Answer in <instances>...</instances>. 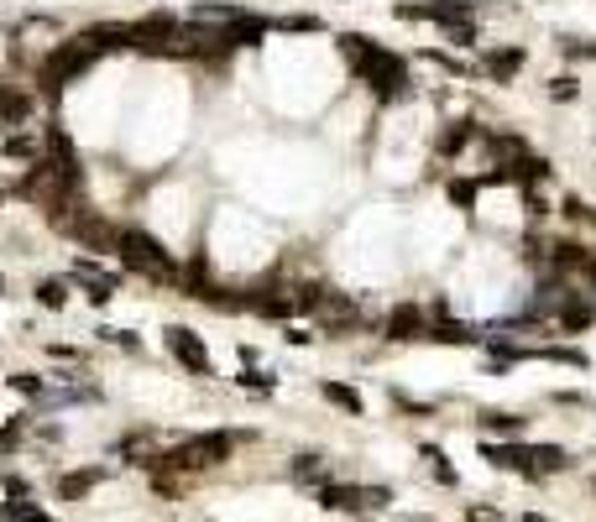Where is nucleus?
<instances>
[{"label": "nucleus", "mask_w": 596, "mask_h": 522, "mask_svg": "<svg viewBox=\"0 0 596 522\" xmlns=\"http://www.w3.org/2000/svg\"><path fill=\"white\" fill-rule=\"evenodd\" d=\"M341 58L356 68V84H366L377 104H398L413 94V79H408V63L382 47L377 37H366V32H341Z\"/></svg>", "instance_id": "1"}, {"label": "nucleus", "mask_w": 596, "mask_h": 522, "mask_svg": "<svg viewBox=\"0 0 596 522\" xmlns=\"http://www.w3.org/2000/svg\"><path fill=\"white\" fill-rule=\"evenodd\" d=\"M115 256H121V267L131 271V277H147V282H157V288H178V271H184V261L173 256L152 230L142 225H121V235H115Z\"/></svg>", "instance_id": "2"}, {"label": "nucleus", "mask_w": 596, "mask_h": 522, "mask_svg": "<svg viewBox=\"0 0 596 522\" xmlns=\"http://www.w3.org/2000/svg\"><path fill=\"white\" fill-rule=\"evenodd\" d=\"M100 63V53L89 47L84 37H64V42H53L43 53V63H37V89H43L47 100H58L68 84H79Z\"/></svg>", "instance_id": "3"}, {"label": "nucleus", "mask_w": 596, "mask_h": 522, "mask_svg": "<svg viewBox=\"0 0 596 522\" xmlns=\"http://www.w3.org/2000/svg\"><path fill=\"white\" fill-rule=\"evenodd\" d=\"M47 220H53V230L64 241H74L84 251H115V235H121V225L105 220V209H89L84 199H64L58 209H47Z\"/></svg>", "instance_id": "4"}, {"label": "nucleus", "mask_w": 596, "mask_h": 522, "mask_svg": "<svg viewBox=\"0 0 596 522\" xmlns=\"http://www.w3.org/2000/svg\"><path fill=\"white\" fill-rule=\"evenodd\" d=\"M231 449H235L231 428H210V434H194V438H184L178 449H168L163 465H173V470H214V465L231 459Z\"/></svg>", "instance_id": "5"}, {"label": "nucleus", "mask_w": 596, "mask_h": 522, "mask_svg": "<svg viewBox=\"0 0 596 522\" xmlns=\"http://www.w3.org/2000/svg\"><path fill=\"white\" fill-rule=\"evenodd\" d=\"M163 345H168V355H173V360H178L189 376H214L210 350H204V340H199L189 324H168V330H163Z\"/></svg>", "instance_id": "6"}, {"label": "nucleus", "mask_w": 596, "mask_h": 522, "mask_svg": "<svg viewBox=\"0 0 596 522\" xmlns=\"http://www.w3.org/2000/svg\"><path fill=\"white\" fill-rule=\"evenodd\" d=\"M32 115H37V94L22 89V84H11V79H0V136H5V131H22Z\"/></svg>", "instance_id": "7"}, {"label": "nucleus", "mask_w": 596, "mask_h": 522, "mask_svg": "<svg viewBox=\"0 0 596 522\" xmlns=\"http://www.w3.org/2000/svg\"><path fill=\"white\" fill-rule=\"evenodd\" d=\"M523 63H529V53H523V42H508V47H487L482 53V74H487L492 84H512L518 74H523Z\"/></svg>", "instance_id": "8"}, {"label": "nucleus", "mask_w": 596, "mask_h": 522, "mask_svg": "<svg viewBox=\"0 0 596 522\" xmlns=\"http://www.w3.org/2000/svg\"><path fill=\"white\" fill-rule=\"evenodd\" d=\"M79 37H84L100 58H105V53H131V21H94Z\"/></svg>", "instance_id": "9"}, {"label": "nucleus", "mask_w": 596, "mask_h": 522, "mask_svg": "<svg viewBox=\"0 0 596 522\" xmlns=\"http://www.w3.org/2000/svg\"><path fill=\"white\" fill-rule=\"evenodd\" d=\"M424 330H429V309H419V303H398L382 324L387 340H424Z\"/></svg>", "instance_id": "10"}, {"label": "nucleus", "mask_w": 596, "mask_h": 522, "mask_svg": "<svg viewBox=\"0 0 596 522\" xmlns=\"http://www.w3.org/2000/svg\"><path fill=\"white\" fill-rule=\"evenodd\" d=\"M246 313H262V319H293L298 303L283 288H246Z\"/></svg>", "instance_id": "11"}, {"label": "nucleus", "mask_w": 596, "mask_h": 522, "mask_svg": "<svg viewBox=\"0 0 596 522\" xmlns=\"http://www.w3.org/2000/svg\"><path fill=\"white\" fill-rule=\"evenodd\" d=\"M424 340H434V345H482V330H471V324L450 319V313H434L429 330H424Z\"/></svg>", "instance_id": "12"}, {"label": "nucleus", "mask_w": 596, "mask_h": 522, "mask_svg": "<svg viewBox=\"0 0 596 522\" xmlns=\"http://www.w3.org/2000/svg\"><path fill=\"white\" fill-rule=\"evenodd\" d=\"M0 157H5V163H37V157H43V131H5V136H0Z\"/></svg>", "instance_id": "13"}, {"label": "nucleus", "mask_w": 596, "mask_h": 522, "mask_svg": "<svg viewBox=\"0 0 596 522\" xmlns=\"http://www.w3.org/2000/svg\"><path fill=\"white\" fill-rule=\"evenodd\" d=\"M482 455H487L497 470H518V476L539 480V470H533V459H529V444H482Z\"/></svg>", "instance_id": "14"}, {"label": "nucleus", "mask_w": 596, "mask_h": 522, "mask_svg": "<svg viewBox=\"0 0 596 522\" xmlns=\"http://www.w3.org/2000/svg\"><path fill=\"white\" fill-rule=\"evenodd\" d=\"M476 423H482V434H497V438H518L523 428H529V418H523V413H508V408H482V413H476Z\"/></svg>", "instance_id": "15"}, {"label": "nucleus", "mask_w": 596, "mask_h": 522, "mask_svg": "<svg viewBox=\"0 0 596 522\" xmlns=\"http://www.w3.org/2000/svg\"><path fill=\"white\" fill-rule=\"evenodd\" d=\"M105 480V465H84V470H68V476H58V501H79L89 497L94 486Z\"/></svg>", "instance_id": "16"}, {"label": "nucleus", "mask_w": 596, "mask_h": 522, "mask_svg": "<svg viewBox=\"0 0 596 522\" xmlns=\"http://www.w3.org/2000/svg\"><path fill=\"white\" fill-rule=\"evenodd\" d=\"M288 476H293V486H303V491H320L324 480H330V465H324V455H293V465H288Z\"/></svg>", "instance_id": "17"}, {"label": "nucleus", "mask_w": 596, "mask_h": 522, "mask_svg": "<svg viewBox=\"0 0 596 522\" xmlns=\"http://www.w3.org/2000/svg\"><path fill=\"white\" fill-rule=\"evenodd\" d=\"M320 397L330 402V408L351 413V418H362V413H366V397L356 392V387H345V381H320Z\"/></svg>", "instance_id": "18"}, {"label": "nucleus", "mask_w": 596, "mask_h": 522, "mask_svg": "<svg viewBox=\"0 0 596 522\" xmlns=\"http://www.w3.org/2000/svg\"><path fill=\"white\" fill-rule=\"evenodd\" d=\"M476 131H482L476 121H455V125H450L445 136H440V163H455V157L476 142Z\"/></svg>", "instance_id": "19"}, {"label": "nucleus", "mask_w": 596, "mask_h": 522, "mask_svg": "<svg viewBox=\"0 0 596 522\" xmlns=\"http://www.w3.org/2000/svg\"><path fill=\"white\" fill-rule=\"evenodd\" d=\"M320 507L324 512H356V507H362V486H335V480H324Z\"/></svg>", "instance_id": "20"}, {"label": "nucleus", "mask_w": 596, "mask_h": 522, "mask_svg": "<svg viewBox=\"0 0 596 522\" xmlns=\"http://www.w3.org/2000/svg\"><path fill=\"white\" fill-rule=\"evenodd\" d=\"M32 298H37L47 313H64L68 309V277H43V282L32 288Z\"/></svg>", "instance_id": "21"}, {"label": "nucleus", "mask_w": 596, "mask_h": 522, "mask_svg": "<svg viewBox=\"0 0 596 522\" xmlns=\"http://www.w3.org/2000/svg\"><path fill=\"white\" fill-rule=\"evenodd\" d=\"M529 459L539 476H554V470H571V455L560 444H529Z\"/></svg>", "instance_id": "22"}, {"label": "nucleus", "mask_w": 596, "mask_h": 522, "mask_svg": "<svg viewBox=\"0 0 596 522\" xmlns=\"http://www.w3.org/2000/svg\"><path fill=\"white\" fill-rule=\"evenodd\" d=\"M64 277L68 282H121V271H105L100 261H89V256H74Z\"/></svg>", "instance_id": "23"}, {"label": "nucleus", "mask_w": 596, "mask_h": 522, "mask_svg": "<svg viewBox=\"0 0 596 522\" xmlns=\"http://www.w3.org/2000/svg\"><path fill=\"white\" fill-rule=\"evenodd\" d=\"M5 387L16 397H32V402H43V392H47V381L37 371H16V376H5Z\"/></svg>", "instance_id": "24"}, {"label": "nucleus", "mask_w": 596, "mask_h": 522, "mask_svg": "<svg viewBox=\"0 0 596 522\" xmlns=\"http://www.w3.org/2000/svg\"><path fill=\"white\" fill-rule=\"evenodd\" d=\"M235 387H241V392H256V397H273V392H277V376H267V371H256V366H246V371L235 376Z\"/></svg>", "instance_id": "25"}, {"label": "nucleus", "mask_w": 596, "mask_h": 522, "mask_svg": "<svg viewBox=\"0 0 596 522\" xmlns=\"http://www.w3.org/2000/svg\"><path fill=\"white\" fill-rule=\"evenodd\" d=\"M424 459H429V476L440 480V486H461V476H455V465L445 459V449H434V444H424Z\"/></svg>", "instance_id": "26"}, {"label": "nucleus", "mask_w": 596, "mask_h": 522, "mask_svg": "<svg viewBox=\"0 0 596 522\" xmlns=\"http://www.w3.org/2000/svg\"><path fill=\"white\" fill-rule=\"evenodd\" d=\"M0 522H53L43 512V507H37V501L26 497V501H5V512H0Z\"/></svg>", "instance_id": "27"}, {"label": "nucleus", "mask_w": 596, "mask_h": 522, "mask_svg": "<svg viewBox=\"0 0 596 522\" xmlns=\"http://www.w3.org/2000/svg\"><path fill=\"white\" fill-rule=\"evenodd\" d=\"M450 199H455V204H461V209H471V204H476V193H482V178H450Z\"/></svg>", "instance_id": "28"}, {"label": "nucleus", "mask_w": 596, "mask_h": 522, "mask_svg": "<svg viewBox=\"0 0 596 522\" xmlns=\"http://www.w3.org/2000/svg\"><path fill=\"white\" fill-rule=\"evenodd\" d=\"M550 100H554V104L581 100V79H575V74H560V79H550Z\"/></svg>", "instance_id": "29"}, {"label": "nucleus", "mask_w": 596, "mask_h": 522, "mask_svg": "<svg viewBox=\"0 0 596 522\" xmlns=\"http://www.w3.org/2000/svg\"><path fill=\"white\" fill-rule=\"evenodd\" d=\"M560 53L571 63H591L596 58V42H586V37H560Z\"/></svg>", "instance_id": "30"}, {"label": "nucleus", "mask_w": 596, "mask_h": 522, "mask_svg": "<svg viewBox=\"0 0 596 522\" xmlns=\"http://www.w3.org/2000/svg\"><path fill=\"white\" fill-rule=\"evenodd\" d=\"M277 32H324V21L320 16H309V11H298V16H283V21H273Z\"/></svg>", "instance_id": "31"}, {"label": "nucleus", "mask_w": 596, "mask_h": 522, "mask_svg": "<svg viewBox=\"0 0 596 522\" xmlns=\"http://www.w3.org/2000/svg\"><path fill=\"white\" fill-rule=\"evenodd\" d=\"M100 340H105V345H115V350H126V355L142 350V340H136L131 330H110V324H105V330H100Z\"/></svg>", "instance_id": "32"}, {"label": "nucleus", "mask_w": 596, "mask_h": 522, "mask_svg": "<svg viewBox=\"0 0 596 522\" xmlns=\"http://www.w3.org/2000/svg\"><path fill=\"white\" fill-rule=\"evenodd\" d=\"M440 32H445V37L455 42L461 53H466V47H476V21H455V26H440Z\"/></svg>", "instance_id": "33"}, {"label": "nucleus", "mask_w": 596, "mask_h": 522, "mask_svg": "<svg viewBox=\"0 0 596 522\" xmlns=\"http://www.w3.org/2000/svg\"><path fill=\"white\" fill-rule=\"evenodd\" d=\"M387 501H392V491H387V486H362V507H372V512H382Z\"/></svg>", "instance_id": "34"}, {"label": "nucleus", "mask_w": 596, "mask_h": 522, "mask_svg": "<svg viewBox=\"0 0 596 522\" xmlns=\"http://www.w3.org/2000/svg\"><path fill=\"white\" fill-rule=\"evenodd\" d=\"M5 497H11V501H26V497H32V480L11 470V476H5Z\"/></svg>", "instance_id": "35"}, {"label": "nucleus", "mask_w": 596, "mask_h": 522, "mask_svg": "<svg viewBox=\"0 0 596 522\" xmlns=\"http://www.w3.org/2000/svg\"><path fill=\"white\" fill-rule=\"evenodd\" d=\"M466 522H502L497 507H466Z\"/></svg>", "instance_id": "36"}, {"label": "nucleus", "mask_w": 596, "mask_h": 522, "mask_svg": "<svg viewBox=\"0 0 596 522\" xmlns=\"http://www.w3.org/2000/svg\"><path fill=\"white\" fill-rule=\"evenodd\" d=\"M309 340H314V334L303 330V324H293V330H288V345H298V350H303V345H309Z\"/></svg>", "instance_id": "37"}, {"label": "nucleus", "mask_w": 596, "mask_h": 522, "mask_svg": "<svg viewBox=\"0 0 596 522\" xmlns=\"http://www.w3.org/2000/svg\"><path fill=\"white\" fill-rule=\"evenodd\" d=\"M518 522H550V517H544V512H523Z\"/></svg>", "instance_id": "38"}, {"label": "nucleus", "mask_w": 596, "mask_h": 522, "mask_svg": "<svg viewBox=\"0 0 596 522\" xmlns=\"http://www.w3.org/2000/svg\"><path fill=\"white\" fill-rule=\"evenodd\" d=\"M0 298H11V282H5V277H0Z\"/></svg>", "instance_id": "39"}, {"label": "nucleus", "mask_w": 596, "mask_h": 522, "mask_svg": "<svg viewBox=\"0 0 596 522\" xmlns=\"http://www.w3.org/2000/svg\"><path fill=\"white\" fill-rule=\"evenodd\" d=\"M398 522H434V517H398Z\"/></svg>", "instance_id": "40"}]
</instances>
